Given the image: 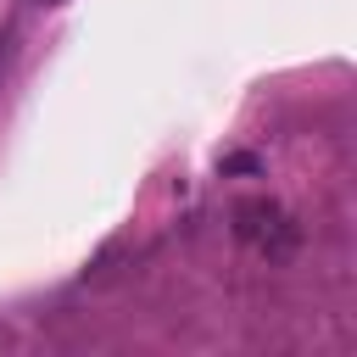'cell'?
Instances as JSON below:
<instances>
[{
	"instance_id": "cell-1",
	"label": "cell",
	"mask_w": 357,
	"mask_h": 357,
	"mask_svg": "<svg viewBox=\"0 0 357 357\" xmlns=\"http://www.w3.org/2000/svg\"><path fill=\"white\" fill-rule=\"evenodd\" d=\"M234 234L262 257H290L296 251V223L279 201H240L234 206Z\"/></svg>"
}]
</instances>
